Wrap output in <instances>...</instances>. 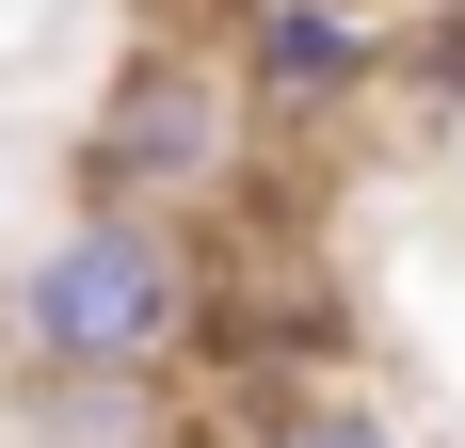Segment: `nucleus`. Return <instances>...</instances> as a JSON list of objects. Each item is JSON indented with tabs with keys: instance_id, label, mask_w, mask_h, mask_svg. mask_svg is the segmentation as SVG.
<instances>
[{
	"instance_id": "3",
	"label": "nucleus",
	"mask_w": 465,
	"mask_h": 448,
	"mask_svg": "<svg viewBox=\"0 0 465 448\" xmlns=\"http://www.w3.org/2000/svg\"><path fill=\"white\" fill-rule=\"evenodd\" d=\"M401 48L370 33V0H257L241 16V112L257 129H337Z\"/></svg>"
},
{
	"instance_id": "4",
	"label": "nucleus",
	"mask_w": 465,
	"mask_h": 448,
	"mask_svg": "<svg viewBox=\"0 0 465 448\" xmlns=\"http://www.w3.org/2000/svg\"><path fill=\"white\" fill-rule=\"evenodd\" d=\"M225 416V448H418L385 401H353V385H289V401H209Z\"/></svg>"
},
{
	"instance_id": "2",
	"label": "nucleus",
	"mask_w": 465,
	"mask_h": 448,
	"mask_svg": "<svg viewBox=\"0 0 465 448\" xmlns=\"http://www.w3.org/2000/svg\"><path fill=\"white\" fill-rule=\"evenodd\" d=\"M225 161H241V64L161 33L113 64V96L81 129V209H193V192H225Z\"/></svg>"
},
{
	"instance_id": "1",
	"label": "nucleus",
	"mask_w": 465,
	"mask_h": 448,
	"mask_svg": "<svg viewBox=\"0 0 465 448\" xmlns=\"http://www.w3.org/2000/svg\"><path fill=\"white\" fill-rule=\"evenodd\" d=\"M16 385H193V240L161 209H81L0 288Z\"/></svg>"
},
{
	"instance_id": "5",
	"label": "nucleus",
	"mask_w": 465,
	"mask_h": 448,
	"mask_svg": "<svg viewBox=\"0 0 465 448\" xmlns=\"http://www.w3.org/2000/svg\"><path fill=\"white\" fill-rule=\"evenodd\" d=\"M401 16H433V0H401Z\"/></svg>"
}]
</instances>
